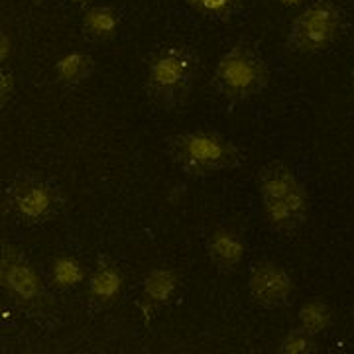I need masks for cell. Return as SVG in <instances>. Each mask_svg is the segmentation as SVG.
<instances>
[{"label": "cell", "mask_w": 354, "mask_h": 354, "mask_svg": "<svg viewBox=\"0 0 354 354\" xmlns=\"http://www.w3.org/2000/svg\"><path fill=\"white\" fill-rule=\"evenodd\" d=\"M167 152L174 164L189 177H203L223 169H232L242 162V153L234 146V142L209 130L177 134L169 140Z\"/></svg>", "instance_id": "3957f363"}, {"label": "cell", "mask_w": 354, "mask_h": 354, "mask_svg": "<svg viewBox=\"0 0 354 354\" xmlns=\"http://www.w3.org/2000/svg\"><path fill=\"white\" fill-rule=\"evenodd\" d=\"M293 291V281L286 268L262 260L252 266L250 272V295L254 304L264 309H279L288 305Z\"/></svg>", "instance_id": "8992f818"}, {"label": "cell", "mask_w": 354, "mask_h": 354, "mask_svg": "<svg viewBox=\"0 0 354 354\" xmlns=\"http://www.w3.org/2000/svg\"><path fill=\"white\" fill-rule=\"evenodd\" d=\"M286 6H291V4H299V2H304V0H281Z\"/></svg>", "instance_id": "ffe728a7"}, {"label": "cell", "mask_w": 354, "mask_h": 354, "mask_svg": "<svg viewBox=\"0 0 354 354\" xmlns=\"http://www.w3.org/2000/svg\"><path fill=\"white\" fill-rule=\"evenodd\" d=\"M199 53L191 46H165L148 65L146 91L160 109L176 111L189 99L199 73Z\"/></svg>", "instance_id": "7a4b0ae2"}, {"label": "cell", "mask_w": 354, "mask_h": 354, "mask_svg": "<svg viewBox=\"0 0 354 354\" xmlns=\"http://www.w3.org/2000/svg\"><path fill=\"white\" fill-rule=\"evenodd\" d=\"M270 71L260 51L250 44H236L227 51L215 69L218 93L230 102H241L268 87Z\"/></svg>", "instance_id": "277c9868"}, {"label": "cell", "mask_w": 354, "mask_h": 354, "mask_svg": "<svg viewBox=\"0 0 354 354\" xmlns=\"http://www.w3.org/2000/svg\"><path fill=\"white\" fill-rule=\"evenodd\" d=\"M0 93H2V104H6V101L12 97L14 93V79L6 71H2V88H0Z\"/></svg>", "instance_id": "ac0fdd59"}, {"label": "cell", "mask_w": 354, "mask_h": 354, "mask_svg": "<svg viewBox=\"0 0 354 354\" xmlns=\"http://www.w3.org/2000/svg\"><path fill=\"white\" fill-rule=\"evenodd\" d=\"M53 281L59 288H73L83 281V268L75 258H57L53 262Z\"/></svg>", "instance_id": "9a60e30c"}, {"label": "cell", "mask_w": 354, "mask_h": 354, "mask_svg": "<svg viewBox=\"0 0 354 354\" xmlns=\"http://www.w3.org/2000/svg\"><path fill=\"white\" fill-rule=\"evenodd\" d=\"M330 321H333V311L325 301L313 299L299 309V327L313 337L329 329Z\"/></svg>", "instance_id": "5bb4252c"}, {"label": "cell", "mask_w": 354, "mask_h": 354, "mask_svg": "<svg viewBox=\"0 0 354 354\" xmlns=\"http://www.w3.org/2000/svg\"><path fill=\"white\" fill-rule=\"evenodd\" d=\"M77 2H79V4H83V2H87V0H77Z\"/></svg>", "instance_id": "44dd1931"}, {"label": "cell", "mask_w": 354, "mask_h": 354, "mask_svg": "<svg viewBox=\"0 0 354 354\" xmlns=\"http://www.w3.org/2000/svg\"><path fill=\"white\" fill-rule=\"evenodd\" d=\"M189 8L207 18H228L241 4V0H183Z\"/></svg>", "instance_id": "2e32d148"}, {"label": "cell", "mask_w": 354, "mask_h": 354, "mask_svg": "<svg viewBox=\"0 0 354 354\" xmlns=\"http://www.w3.org/2000/svg\"><path fill=\"white\" fill-rule=\"evenodd\" d=\"M95 69L93 57L83 51H73L64 55L57 64H55V75L65 85H77L81 81H85L91 77Z\"/></svg>", "instance_id": "7c38bea8"}, {"label": "cell", "mask_w": 354, "mask_h": 354, "mask_svg": "<svg viewBox=\"0 0 354 354\" xmlns=\"http://www.w3.org/2000/svg\"><path fill=\"white\" fill-rule=\"evenodd\" d=\"M10 53V41H8V38H6V34H2V62L6 59V55Z\"/></svg>", "instance_id": "d6986e66"}, {"label": "cell", "mask_w": 354, "mask_h": 354, "mask_svg": "<svg viewBox=\"0 0 354 354\" xmlns=\"http://www.w3.org/2000/svg\"><path fill=\"white\" fill-rule=\"evenodd\" d=\"M10 201L20 215L38 221L50 215L55 199H53V191L46 183H41L38 179H22L12 185Z\"/></svg>", "instance_id": "ba28073f"}, {"label": "cell", "mask_w": 354, "mask_h": 354, "mask_svg": "<svg viewBox=\"0 0 354 354\" xmlns=\"http://www.w3.org/2000/svg\"><path fill=\"white\" fill-rule=\"evenodd\" d=\"M353 85H354V71H353Z\"/></svg>", "instance_id": "7402d4cb"}, {"label": "cell", "mask_w": 354, "mask_h": 354, "mask_svg": "<svg viewBox=\"0 0 354 354\" xmlns=\"http://www.w3.org/2000/svg\"><path fill=\"white\" fill-rule=\"evenodd\" d=\"M341 10L330 0H315L293 20L286 39V51L297 55L327 51L341 36Z\"/></svg>", "instance_id": "5b68a950"}, {"label": "cell", "mask_w": 354, "mask_h": 354, "mask_svg": "<svg viewBox=\"0 0 354 354\" xmlns=\"http://www.w3.org/2000/svg\"><path fill=\"white\" fill-rule=\"evenodd\" d=\"M279 353L281 354H309L317 351V342L313 335H309L301 327L295 330H290L281 342H279Z\"/></svg>", "instance_id": "e0dca14e"}, {"label": "cell", "mask_w": 354, "mask_h": 354, "mask_svg": "<svg viewBox=\"0 0 354 354\" xmlns=\"http://www.w3.org/2000/svg\"><path fill=\"white\" fill-rule=\"evenodd\" d=\"M258 193L270 227L293 232L309 216V195L293 169L281 162L266 164L258 174Z\"/></svg>", "instance_id": "6da1fadb"}, {"label": "cell", "mask_w": 354, "mask_h": 354, "mask_svg": "<svg viewBox=\"0 0 354 354\" xmlns=\"http://www.w3.org/2000/svg\"><path fill=\"white\" fill-rule=\"evenodd\" d=\"M177 288V276L171 270L156 268L144 279V295L152 304H169Z\"/></svg>", "instance_id": "4fadbf2b"}, {"label": "cell", "mask_w": 354, "mask_h": 354, "mask_svg": "<svg viewBox=\"0 0 354 354\" xmlns=\"http://www.w3.org/2000/svg\"><path fill=\"white\" fill-rule=\"evenodd\" d=\"M122 281L124 279H122L120 270L114 264H106L104 262V264H101L93 272V276L88 279V290H91L93 299H97L101 304H109L120 293Z\"/></svg>", "instance_id": "8fae6325"}, {"label": "cell", "mask_w": 354, "mask_h": 354, "mask_svg": "<svg viewBox=\"0 0 354 354\" xmlns=\"http://www.w3.org/2000/svg\"><path fill=\"white\" fill-rule=\"evenodd\" d=\"M0 279L2 288L20 301H36L41 295V279L32 264L10 244H4Z\"/></svg>", "instance_id": "52a82bcc"}, {"label": "cell", "mask_w": 354, "mask_h": 354, "mask_svg": "<svg viewBox=\"0 0 354 354\" xmlns=\"http://www.w3.org/2000/svg\"><path fill=\"white\" fill-rule=\"evenodd\" d=\"M120 26V16L111 6H93L83 16V34L95 41L113 39Z\"/></svg>", "instance_id": "30bf717a"}, {"label": "cell", "mask_w": 354, "mask_h": 354, "mask_svg": "<svg viewBox=\"0 0 354 354\" xmlns=\"http://www.w3.org/2000/svg\"><path fill=\"white\" fill-rule=\"evenodd\" d=\"M207 252H209V258L216 268L234 270L241 264L242 256H244V242L236 232H232L228 228H216L215 232L209 236Z\"/></svg>", "instance_id": "9c48e42d"}]
</instances>
